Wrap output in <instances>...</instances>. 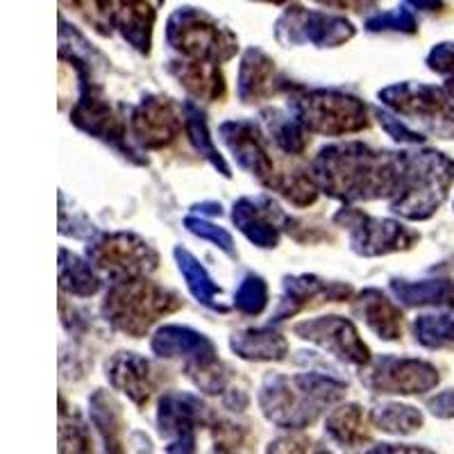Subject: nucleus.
I'll use <instances>...</instances> for the list:
<instances>
[{
    "label": "nucleus",
    "instance_id": "f257e3e1",
    "mask_svg": "<svg viewBox=\"0 0 454 454\" xmlns=\"http://www.w3.org/2000/svg\"><path fill=\"white\" fill-rule=\"evenodd\" d=\"M107 300V309L112 311L114 320L125 332L135 336L144 334L150 327V323H155L160 316L177 309V305H180L173 295H168L166 291L157 289V286L148 282L125 284Z\"/></svg>",
    "mask_w": 454,
    "mask_h": 454
},
{
    "label": "nucleus",
    "instance_id": "f03ea898",
    "mask_svg": "<svg viewBox=\"0 0 454 454\" xmlns=\"http://www.w3.org/2000/svg\"><path fill=\"white\" fill-rule=\"evenodd\" d=\"M307 123L314 125L320 132H350V129L366 125L364 114L359 112V105L350 98H336V96H314L305 103Z\"/></svg>",
    "mask_w": 454,
    "mask_h": 454
},
{
    "label": "nucleus",
    "instance_id": "7ed1b4c3",
    "mask_svg": "<svg viewBox=\"0 0 454 454\" xmlns=\"http://www.w3.org/2000/svg\"><path fill=\"white\" fill-rule=\"evenodd\" d=\"M137 135L145 145H164L176 139L180 121L168 103H150L135 119Z\"/></svg>",
    "mask_w": 454,
    "mask_h": 454
},
{
    "label": "nucleus",
    "instance_id": "20e7f679",
    "mask_svg": "<svg viewBox=\"0 0 454 454\" xmlns=\"http://www.w3.org/2000/svg\"><path fill=\"white\" fill-rule=\"evenodd\" d=\"M177 78H180V82L184 84V87L189 89L196 98L207 100V103L223 98V93H225V84H223L221 71H218L214 64H207V62L184 64V67L177 71Z\"/></svg>",
    "mask_w": 454,
    "mask_h": 454
},
{
    "label": "nucleus",
    "instance_id": "39448f33",
    "mask_svg": "<svg viewBox=\"0 0 454 454\" xmlns=\"http://www.w3.org/2000/svg\"><path fill=\"white\" fill-rule=\"evenodd\" d=\"M144 262H148V250L128 239H112L100 248V263L107 269L141 270Z\"/></svg>",
    "mask_w": 454,
    "mask_h": 454
},
{
    "label": "nucleus",
    "instance_id": "423d86ee",
    "mask_svg": "<svg viewBox=\"0 0 454 454\" xmlns=\"http://www.w3.org/2000/svg\"><path fill=\"white\" fill-rule=\"evenodd\" d=\"M184 51L196 57H227L232 46H223L221 32L214 26H192L182 36Z\"/></svg>",
    "mask_w": 454,
    "mask_h": 454
},
{
    "label": "nucleus",
    "instance_id": "0eeeda50",
    "mask_svg": "<svg viewBox=\"0 0 454 454\" xmlns=\"http://www.w3.org/2000/svg\"><path fill=\"white\" fill-rule=\"evenodd\" d=\"M441 71H452L454 73V51H445L441 55V64H439Z\"/></svg>",
    "mask_w": 454,
    "mask_h": 454
},
{
    "label": "nucleus",
    "instance_id": "6e6552de",
    "mask_svg": "<svg viewBox=\"0 0 454 454\" xmlns=\"http://www.w3.org/2000/svg\"><path fill=\"white\" fill-rule=\"evenodd\" d=\"M448 89H450V93H452V96H454V80H450V82H448Z\"/></svg>",
    "mask_w": 454,
    "mask_h": 454
}]
</instances>
